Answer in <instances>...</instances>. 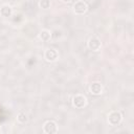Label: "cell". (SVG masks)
I'll return each instance as SVG.
<instances>
[{"instance_id":"1","label":"cell","mask_w":134,"mask_h":134,"mask_svg":"<svg viewBox=\"0 0 134 134\" xmlns=\"http://www.w3.org/2000/svg\"><path fill=\"white\" fill-rule=\"evenodd\" d=\"M62 1H64V2H70L71 0H62Z\"/></svg>"}]
</instances>
